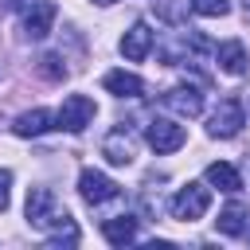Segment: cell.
Masks as SVG:
<instances>
[{"label":"cell","instance_id":"1","mask_svg":"<svg viewBox=\"0 0 250 250\" xmlns=\"http://www.w3.org/2000/svg\"><path fill=\"white\" fill-rule=\"evenodd\" d=\"M62 219H66V211L59 207V199H55L51 188H31V191H27V223H31V227L51 230V227H59Z\"/></svg>","mask_w":250,"mask_h":250},{"label":"cell","instance_id":"2","mask_svg":"<svg viewBox=\"0 0 250 250\" xmlns=\"http://www.w3.org/2000/svg\"><path fill=\"white\" fill-rule=\"evenodd\" d=\"M94 113H98V105H94V98H86V94H70V98H62V109H59V129H66V133H82L90 121H94Z\"/></svg>","mask_w":250,"mask_h":250},{"label":"cell","instance_id":"3","mask_svg":"<svg viewBox=\"0 0 250 250\" xmlns=\"http://www.w3.org/2000/svg\"><path fill=\"white\" fill-rule=\"evenodd\" d=\"M207 207H211V191H207L203 184H188V188H180V191H176V199H172V215H176V219H184V223L203 219V215H207Z\"/></svg>","mask_w":250,"mask_h":250},{"label":"cell","instance_id":"4","mask_svg":"<svg viewBox=\"0 0 250 250\" xmlns=\"http://www.w3.org/2000/svg\"><path fill=\"white\" fill-rule=\"evenodd\" d=\"M242 125H246L242 102H238V98H223V102H219V109H215V113H211V121H207V133L227 141V137H234Z\"/></svg>","mask_w":250,"mask_h":250},{"label":"cell","instance_id":"5","mask_svg":"<svg viewBox=\"0 0 250 250\" xmlns=\"http://www.w3.org/2000/svg\"><path fill=\"white\" fill-rule=\"evenodd\" d=\"M78 191H82V199L86 203H109V199H117L121 195V188L105 176V172H98V168H82V176H78Z\"/></svg>","mask_w":250,"mask_h":250},{"label":"cell","instance_id":"6","mask_svg":"<svg viewBox=\"0 0 250 250\" xmlns=\"http://www.w3.org/2000/svg\"><path fill=\"white\" fill-rule=\"evenodd\" d=\"M148 145L164 156V152H176L184 141H188V133H184V125H176V121H168V117H152L148 121Z\"/></svg>","mask_w":250,"mask_h":250},{"label":"cell","instance_id":"7","mask_svg":"<svg viewBox=\"0 0 250 250\" xmlns=\"http://www.w3.org/2000/svg\"><path fill=\"white\" fill-rule=\"evenodd\" d=\"M164 105H168L172 113H180V117H199V109H203V94H199L195 86H176V90L164 94Z\"/></svg>","mask_w":250,"mask_h":250},{"label":"cell","instance_id":"8","mask_svg":"<svg viewBox=\"0 0 250 250\" xmlns=\"http://www.w3.org/2000/svg\"><path fill=\"white\" fill-rule=\"evenodd\" d=\"M51 23H55V4H51V0H35V4L27 8V16H23L27 39H43V35L51 31Z\"/></svg>","mask_w":250,"mask_h":250},{"label":"cell","instance_id":"9","mask_svg":"<svg viewBox=\"0 0 250 250\" xmlns=\"http://www.w3.org/2000/svg\"><path fill=\"white\" fill-rule=\"evenodd\" d=\"M148 51H152V31H148V23H133V27L121 35V55H125L129 62H141Z\"/></svg>","mask_w":250,"mask_h":250},{"label":"cell","instance_id":"10","mask_svg":"<svg viewBox=\"0 0 250 250\" xmlns=\"http://www.w3.org/2000/svg\"><path fill=\"white\" fill-rule=\"evenodd\" d=\"M102 86H105L109 94H117V98H141V94H145V82H141L137 74H129V70H109V74L102 78Z\"/></svg>","mask_w":250,"mask_h":250},{"label":"cell","instance_id":"11","mask_svg":"<svg viewBox=\"0 0 250 250\" xmlns=\"http://www.w3.org/2000/svg\"><path fill=\"white\" fill-rule=\"evenodd\" d=\"M102 234L109 246H129L137 238V219L133 215H117V219H105L102 223Z\"/></svg>","mask_w":250,"mask_h":250},{"label":"cell","instance_id":"12","mask_svg":"<svg viewBox=\"0 0 250 250\" xmlns=\"http://www.w3.org/2000/svg\"><path fill=\"white\" fill-rule=\"evenodd\" d=\"M102 156H105L109 164H129V160H133V141H129V133H125V129H113V133L102 141Z\"/></svg>","mask_w":250,"mask_h":250},{"label":"cell","instance_id":"13","mask_svg":"<svg viewBox=\"0 0 250 250\" xmlns=\"http://www.w3.org/2000/svg\"><path fill=\"white\" fill-rule=\"evenodd\" d=\"M207 184H211V188H219V191H227V195H234V191L242 188V176L234 172V164L215 160V164H207Z\"/></svg>","mask_w":250,"mask_h":250},{"label":"cell","instance_id":"14","mask_svg":"<svg viewBox=\"0 0 250 250\" xmlns=\"http://www.w3.org/2000/svg\"><path fill=\"white\" fill-rule=\"evenodd\" d=\"M215 59H219V66H223L227 74H242V70H246V47H242L238 39L219 43V47H215Z\"/></svg>","mask_w":250,"mask_h":250},{"label":"cell","instance_id":"15","mask_svg":"<svg viewBox=\"0 0 250 250\" xmlns=\"http://www.w3.org/2000/svg\"><path fill=\"white\" fill-rule=\"evenodd\" d=\"M47 129H51V113H47V109H27V113L16 117V133H20V137H39V133H47Z\"/></svg>","mask_w":250,"mask_h":250},{"label":"cell","instance_id":"16","mask_svg":"<svg viewBox=\"0 0 250 250\" xmlns=\"http://www.w3.org/2000/svg\"><path fill=\"white\" fill-rule=\"evenodd\" d=\"M215 223H219V230H223V234L238 238V234L246 230V207H242V203H227V207L219 211V219H215Z\"/></svg>","mask_w":250,"mask_h":250},{"label":"cell","instance_id":"17","mask_svg":"<svg viewBox=\"0 0 250 250\" xmlns=\"http://www.w3.org/2000/svg\"><path fill=\"white\" fill-rule=\"evenodd\" d=\"M47 242H51V246H74V242H78V227H74V219L66 215V219L55 227V234H51Z\"/></svg>","mask_w":250,"mask_h":250},{"label":"cell","instance_id":"18","mask_svg":"<svg viewBox=\"0 0 250 250\" xmlns=\"http://www.w3.org/2000/svg\"><path fill=\"white\" fill-rule=\"evenodd\" d=\"M191 12L195 16H227L230 12V0H191Z\"/></svg>","mask_w":250,"mask_h":250},{"label":"cell","instance_id":"19","mask_svg":"<svg viewBox=\"0 0 250 250\" xmlns=\"http://www.w3.org/2000/svg\"><path fill=\"white\" fill-rule=\"evenodd\" d=\"M39 74L51 78V82H59V78L66 74V66L59 62V55H43V59H39Z\"/></svg>","mask_w":250,"mask_h":250},{"label":"cell","instance_id":"20","mask_svg":"<svg viewBox=\"0 0 250 250\" xmlns=\"http://www.w3.org/2000/svg\"><path fill=\"white\" fill-rule=\"evenodd\" d=\"M8 188H12V172L0 168V211H8Z\"/></svg>","mask_w":250,"mask_h":250},{"label":"cell","instance_id":"21","mask_svg":"<svg viewBox=\"0 0 250 250\" xmlns=\"http://www.w3.org/2000/svg\"><path fill=\"white\" fill-rule=\"evenodd\" d=\"M35 0H4V8H12V12H27Z\"/></svg>","mask_w":250,"mask_h":250},{"label":"cell","instance_id":"22","mask_svg":"<svg viewBox=\"0 0 250 250\" xmlns=\"http://www.w3.org/2000/svg\"><path fill=\"white\" fill-rule=\"evenodd\" d=\"M94 4H113V0H94Z\"/></svg>","mask_w":250,"mask_h":250}]
</instances>
